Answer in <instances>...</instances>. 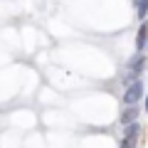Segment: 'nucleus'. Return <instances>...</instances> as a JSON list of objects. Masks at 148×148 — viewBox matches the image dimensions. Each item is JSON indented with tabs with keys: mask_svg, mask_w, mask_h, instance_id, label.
<instances>
[{
	"mask_svg": "<svg viewBox=\"0 0 148 148\" xmlns=\"http://www.w3.org/2000/svg\"><path fill=\"white\" fill-rule=\"evenodd\" d=\"M146 12H148V0H136V15L141 17H146Z\"/></svg>",
	"mask_w": 148,
	"mask_h": 148,
	"instance_id": "nucleus-5",
	"label": "nucleus"
},
{
	"mask_svg": "<svg viewBox=\"0 0 148 148\" xmlns=\"http://www.w3.org/2000/svg\"><path fill=\"white\" fill-rule=\"evenodd\" d=\"M141 99H143V84L136 79L133 84H128L126 94H123V106H136Z\"/></svg>",
	"mask_w": 148,
	"mask_h": 148,
	"instance_id": "nucleus-1",
	"label": "nucleus"
},
{
	"mask_svg": "<svg viewBox=\"0 0 148 148\" xmlns=\"http://www.w3.org/2000/svg\"><path fill=\"white\" fill-rule=\"evenodd\" d=\"M143 69H146V57L143 54H136V57L128 59V72H131V77H138Z\"/></svg>",
	"mask_w": 148,
	"mask_h": 148,
	"instance_id": "nucleus-2",
	"label": "nucleus"
},
{
	"mask_svg": "<svg viewBox=\"0 0 148 148\" xmlns=\"http://www.w3.org/2000/svg\"><path fill=\"white\" fill-rule=\"evenodd\" d=\"M136 121H138V109L136 106H126V109L121 111V123L128 126V123H136Z\"/></svg>",
	"mask_w": 148,
	"mask_h": 148,
	"instance_id": "nucleus-3",
	"label": "nucleus"
},
{
	"mask_svg": "<svg viewBox=\"0 0 148 148\" xmlns=\"http://www.w3.org/2000/svg\"><path fill=\"white\" fill-rule=\"evenodd\" d=\"M146 111H148V99H146Z\"/></svg>",
	"mask_w": 148,
	"mask_h": 148,
	"instance_id": "nucleus-6",
	"label": "nucleus"
},
{
	"mask_svg": "<svg viewBox=\"0 0 148 148\" xmlns=\"http://www.w3.org/2000/svg\"><path fill=\"white\" fill-rule=\"evenodd\" d=\"M146 45H148V27H146V25H141V30H138V35H136V49L141 52Z\"/></svg>",
	"mask_w": 148,
	"mask_h": 148,
	"instance_id": "nucleus-4",
	"label": "nucleus"
}]
</instances>
